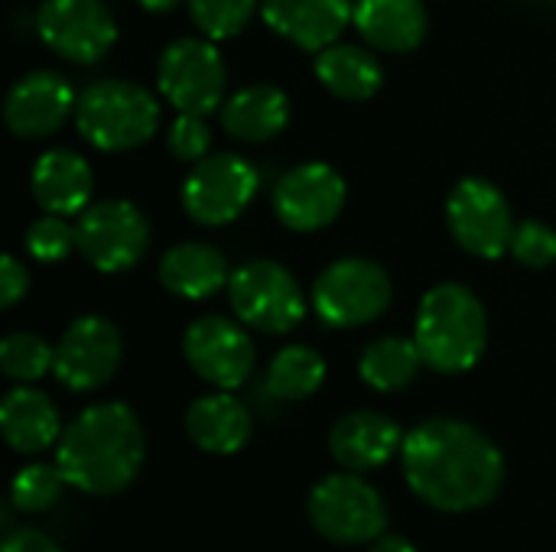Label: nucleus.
Here are the masks:
<instances>
[{
  "label": "nucleus",
  "instance_id": "nucleus-1",
  "mask_svg": "<svg viewBox=\"0 0 556 552\" xmlns=\"http://www.w3.org/2000/svg\"><path fill=\"white\" fill-rule=\"evenodd\" d=\"M410 491L443 514H469L492 504L505 485L502 449L472 423L437 416L414 426L401 446Z\"/></svg>",
  "mask_w": 556,
  "mask_h": 552
},
{
  "label": "nucleus",
  "instance_id": "nucleus-2",
  "mask_svg": "<svg viewBox=\"0 0 556 552\" xmlns=\"http://www.w3.org/2000/svg\"><path fill=\"white\" fill-rule=\"evenodd\" d=\"M147 459V433L127 403L81 410L55 446V465L81 495L108 498L130 488Z\"/></svg>",
  "mask_w": 556,
  "mask_h": 552
},
{
  "label": "nucleus",
  "instance_id": "nucleus-3",
  "mask_svg": "<svg viewBox=\"0 0 556 552\" xmlns=\"http://www.w3.org/2000/svg\"><path fill=\"white\" fill-rule=\"evenodd\" d=\"M414 342L420 358L437 374L472 371L489 348V312L485 303L466 283H437L424 293Z\"/></svg>",
  "mask_w": 556,
  "mask_h": 552
},
{
  "label": "nucleus",
  "instance_id": "nucleus-4",
  "mask_svg": "<svg viewBox=\"0 0 556 552\" xmlns=\"http://www.w3.org/2000/svg\"><path fill=\"white\" fill-rule=\"evenodd\" d=\"M75 127L101 153H127L153 140L160 101L150 88L127 78H101L78 91Z\"/></svg>",
  "mask_w": 556,
  "mask_h": 552
},
{
  "label": "nucleus",
  "instance_id": "nucleus-5",
  "mask_svg": "<svg viewBox=\"0 0 556 552\" xmlns=\"http://www.w3.org/2000/svg\"><path fill=\"white\" fill-rule=\"evenodd\" d=\"M391 273L368 257L332 260L313 283V309L329 329L371 325L391 309Z\"/></svg>",
  "mask_w": 556,
  "mask_h": 552
},
{
  "label": "nucleus",
  "instance_id": "nucleus-6",
  "mask_svg": "<svg viewBox=\"0 0 556 552\" xmlns=\"http://www.w3.org/2000/svg\"><path fill=\"white\" fill-rule=\"evenodd\" d=\"M228 303L248 329L261 335L293 332L306 312L309 299L300 280L277 260H248L231 273Z\"/></svg>",
  "mask_w": 556,
  "mask_h": 552
},
{
  "label": "nucleus",
  "instance_id": "nucleus-7",
  "mask_svg": "<svg viewBox=\"0 0 556 552\" xmlns=\"http://www.w3.org/2000/svg\"><path fill=\"white\" fill-rule=\"evenodd\" d=\"M156 88L179 114L222 111L228 91V65L208 36L173 39L156 62Z\"/></svg>",
  "mask_w": 556,
  "mask_h": 552
},
{
  "label": "nucleus",
  "instance_id": "nucleus-8",
  "mask_svg": "<svg viewBox=\"0 0 556 552\" xmlns=\"http://www.w3.org/2000/svg\"><path fill=\"white\" fill-rule=\"evenodd\" d=\"M446 228L466 254L479 260H498L511 254L518 221L508 195L492 179L466 176L446 198Z\"/></svg>",
  "mask_w": 556,
  "mask_h": 552
},
{
  "label": "nucleus",
  "instance_id": "nucleus-9",
  "mask_svg": "<svg viewBox=\"0 0 556 552\" xmlns=\"http://www.w3.org/2000/svg\"><path fill=\"white\" fill-rule=\"evenodd\" d=\"M257 189H261V172L248 156L215 153L189 169L179 198L195 224L225 228L251 208Z\"/></svg>",
  "mask_w": 556,
  "mask_h": 552
},
{
  "label": "nucleus",
  "instance_id": "nucleus-10",
  "mask_svg": "<svg viewBox=\"0 0 556 552\" xmlns=\"http://www.w3.org/2000/svg\"><path fill=\"white\" fill-rule=\"evenodd\" d=\"M306 514L319 537H326L329 543H342V547L375 543L378 537L388 534L384 498L355 472L323 478L309 495Z\"/></svg>",
  "mask_w": 556,
  "mask_h": 552
},
{
  "label": "nucleus",
  "instance_id": "nucleus-11",
  "mask_svg": "<svg viewBox=\"0 0 556 552\" xmlns=\"http://www.w3.org/2000/svg\"><path fill=\"white\" fill-rule=\"evenodd\" d=\"M153 231L147 215L127 198L91 202L78 215V254L98 273L134 270L150 251Z\"/></svg>",
  "mask_w": 556,
  "mask_h": 552
},
{
  "label": "nucleus",
  "instance_id": "nucleus-12",
  "mask_svg": "<svg viewBox=\"0 0 556 552\" xmlns=\"http://www.w3.org/2000/svg\"><path fill=\"white\" fill-rule=\"evenodd\" d=\"M182 358L195 377L215 390H238L257 364V348L244 322L228 316H199L182 332Z\"/></svg>",
  "mask_w": 556,
  "mask_h": 552
},
{
  "label": "nucleus",
  "instance_id": "nucleus-13",
  "mask_svg": "<svg viewBox=\"0 0 556 552\" xmlns=\"http://www.w3.org/2000/svg\"><path fill=\"white\" fill-rule=\"evenodd\" d=\"M36 33L59 59L94 65L114 49L117 20L104 0H42Z\"/></svg>",
  "mask_w": 556,
  "mask_h": 552
},
{
  "label": "nucleus",
  "instance_id": "nucleus-14",
  "mask_svg": "<svg viewBox=\"0 0 556 552\" xmlns=\"http://www.w3.org/2000/svg\"><path fill=\"white\" fill-rule=\"evenodd\" d=\"M124 361L121 329L104 316H78L55 342V381L72 394L101 390Z\"/></svg>",
  "mask_w": 556,
  "mask_h": 552
},
{
  "label": "nucleus",
  "instance_id": "nucleus-15",
  "mask_svg": "<svg viewBox=\"0 0 556 552\" xmlns=\"http://www.w3.org/2000/svg\"><path fill=\"white\" fill-rule=\"evenodd\" d=\"M345 198H349V185L342 172L319 159L287 169L270 195L277 221L296 234H313L329 228L342 215Z\"/></svg>",
  "mask_w": 556,
  "mask_h": 552
},
{
  "label": "nucleus",
  "instance_id": "nucleus-16",
  "mask_svg": "<svg viewBox=\"0 0 556 552\" xmlns=\"http://www.w3.org/2000/svg\"><path fill=\"white\" fill-rule=\"evenodd\" d=\"M78 94L59 72L36 68L16 78L3 98V124L20 140H42L75 117Z\"/></svg>",
  "mask_w": 556,
  "mask_h": 552
},
{
  "label": "nucleus",
  "instance_id": "nucleus-17",
  "mask_svg": "<svg viewBox=\"0 0 556 552\" xmlns=\"http://www.w3.org/2000/svg\"><path fill=\"white\" fill-rule=\"evenodd\" d=\"M352 13L355 0H261L264 23L303 52H319L339 42Z\"/></svg>",
  "mask_w": 556,
  "mask_h": 552
},
{
  "label": "nucleus",
  "instance_id": "nucleus-18",
  "mask_svg": "<svg viewBox=\"0 0 556 552\" xmlns=\"http://www.w3.org/2000/svg\"><path fill=\"white\" fill-rule=\"evenodd\" d=\"M33 202L49 215H81L94 195V172L88 159L68 146L46 150L29 169Z\"/></svg>",
  "mask_w": 556,
  "mask_h": 552
},
{
  "label": "nucleus",
  "instance_id": "nucleus-19",
  "mask_svg": "<svg viewBox=\"0 0 556 552\" xmlns=\"http://www.w3.org/2000/svg\"><path fill=\"white\" fill-rule=\"evenodd\" d=\"M404 433L381 410H352L329 433L332 459L349 472H371L401 452Z\"/></svg>",
  "mask_w": 556,
  "mask_h": 552
},
{
  "label": "nucleus",
  "instance_id": "nucleus-20",
  "mask_svg": "<svg viewBox=\"0 0 556 552\" xmlns=\"http://www.w3.org/2000/svg\"><path fill=\"white\" fill-rule=\"evenodd\" d=\"M156 277L169 296L202 303V299H212L215 293L228 290L231 267H228V257L215 244L182 241V244H173L160 257Z\"/></svg>",
  "mask_w": 556,
  "mask_h": 552
},
{
  "label": "nucleus",
  "instance_id": "nucleus-21",
  "mask_svg": "<svg viewBox=\"0 0 556 552\" xmlns=\"http://www.w3.org/2000/svg\"><path fill=\"white\" fill-rule=\"evenodd\" d=\"M352 23L365 46L388 55L414 52L430 33V13L424 0H355Z\"/></svg>",
  "mask_w": 556,
  "mask_h": 552
},
{
  "label": "nucleus",
  "instance_id": "nucleus-22",
  "mask_svg": "<svg viewBox=\"0 0 556 552\" xmlns=\"http://www.w3.org/2000/svg\"><path fill=\"white\" fill-rule=\"evenodd\" d=\"M251 433H254V416L231 390L205 394L192 400L186 410V436L192 439L195 449L208 455L241 452Z\"/></svg>",
  "mask_w": 556,
  "mask_h": 552
},
{
  "label": "nucleus",
  "instance_id": "nucleus-23",
  "mask_svg": "<svg viewBox=\"0 0 556 552\" xmlns=\"http://www.w3.org/2000/svg\"><path fill=\"white\" fill-rule=\"evenodd\" d=\"M0 433L7 446L20 455H39L62 439L59 410L49 394L36 387H13L0 403Z\"/></svg>",
  "mask_w": 556,
  "mask_h": 552
},
{
  "label": "nucleus",
  "instance_id": "nucleus-24",
  "mask_svg": "<svg viewBox=\"0 0 556 552\" xmlns=\"http://www.w3.org/2000/svg\"><path fill=\"white\" fill-rule=\"evenodd\" d=\"M290 124V98L277 85H244L222 104V127L238 143H267Z\"/></svg>",
  "mask_w": 556,
  "mask_h": 552
},
{
  "label": "nucleus",
  "instance_id": "nucleus-25",
  "mask_svg": "<svg viewBox=\"0 0 556 552\" xmlns=\"http://www.w3.org/2000/svg\"><path fill=\"white\" fill-rule=\"evenodd\" d=\"M313 72L319 85L339 101H368L384 85V65L371 46L332 42L316 52Z\"/></svg>",
  "mask_w": 556,
  "mask_h": 552
},
{
  "label": "nucleus",
  "instance_id": "nucleus-26",
  "mask_svg": "<svg viewBox=\"0 0 556 552\" xmlns=\"http://www.w3.org/2000/svg\"><path fill=\"white\" fill-rule=\"evenodd\" d=\"M424 358H420V348L414 338H401V335H384V338H375L362 358H358V374L362 381L378 390V394H397V390H407L417 374H420Z\"/></svg>",
  "mask_w": 556,
  "mask_h": 552
},
{
  "label": "nucleus",
  "instance_id": "nucleus-27",
  "mask_svg": "<svg viewBox=\"0 0 556 552\" xmlns=\"http://www.w3.org/2000/svg\"><path fill=\"white\" fill-rule=\"evenodd\" d=\"M264 384L277 400H306L326 384V361L316 348L287 345L274 355Z\"/></svg>",
  "mask_w": 556,
  "mask_h": 552
},
{
  "label": "nucleus",
  "instance_id": "nucleus-28",
  "mask_svg": "<svg viewBox=\"0 0 556 552\" xmlns=\"http://www.w3.org/2000/svg\"><path fill=\"white\" fill-rule=\"evenodd\" d=\"M55 364V348L36 332H10L0 342V371L16 384L46 377Z\"/></svg>",
  "mask_w": 556,
  "mask_h": 552
},
{
  "label": "nucleus",
  "instance_id": "nucleus-29",
  "mask_svg": "<svg viewBox=\"0 0 556 552\" xmlns=\"http://www.w3.org/2000/svg\"><path fill=\"white\" fill-rule=\"evenodd\" d=\"M189 20L208 39H235L261 10V0H186Z\"/></svg>",
  "mask_w": 556,
  "mask_h": 552
},
{
  "label": "nucleus",
  "instance_id": "nucleus-30",
  "mask_svg": "<svg viewBox=\"0 0 556 552\" xmlns=\"http://www.w3.org/2000/svg\"><path fill=\"white\" fill-rule=\"evenodd\" d=\"M23 247L39 264H62L78 251V224H72L65 215H39L26 224Z\"/></svg>",
  "mask_w": 556,
  "mask_h": 552
},
{
  "label": "nucleus",
  "instance_id": "nucleus-31",
  "mask_svg": "<svg viewBox=\"0 0 556 552\" xmlns=\"http://www.w3.org/2000/svg\"><path fill=\"white\" fill-rule=\"evenodd\" d=\"M65 475L59 465H46V462H33L26 468L16 472L13 485H10V501L16 511H26V514H39L46 508H52L62 491H65Z\"/></svg>",
  "mask_w": 556,
  "mask_h": 552
},
{
  "label": "nucleus",
  "instance_id": "nucleus-32",
  "mask_svg": "<svg viewBox=\"0 0 556 552\" xmlns=\"http://www.w3.org/2000/svg\"><path fill=\"white\" fill-rule=\"evenodd\" d=\"M511 257L528 270H547L556 264V231L551 224L528 218L515 228Z\"/></svg>",
  "mask_w": 556,
  "mask_h": 552
},
{
  "label": "nucleus",
  "instance_id": "nucleus-33",
  "mask_svg": "<svg viewBox=\"0 0 556 552\" xmlns=\"http://www.w3.org/2000/svg\"><path fill=\"white\" fill-rule=\"evenodd\" d=\"M166 150L173 153V159L189 163V166L205 159L212 150L208 120L202 114H176V120L169 124V133H166Z\"/></svg>",
  "mask_w": 556,
  "mask_h": 552
},
{
  "label": "nucleus",
  "instance_id": "nucleus-34",
  "mask_svg": "<svg viewBox=\"0 0 556 552\" xmlns=\"http://www.w3.org/2000/svg\"><path fill=\"white\" fill-rule=\"evenodd\" d=\"M29 293V270L20 257L7 254L0 260V306L13 309Z\"/></svg>",
  "mask_w": 556,
  "mask_h": 552
},
{
  "label": "nucleus",
  "instance_id": "nucleus-35",
  "mask_svg": "<svg viewBox=\"0 0 556 552\" xmlns=\"http://www.w3.org/2000/svg\"><path fill=\"white\" fill-rule=\"evenodd\" d=\"M0 552H62V550H59V543H55L52 537H46V534H39V530H20V534H13V537H7V540H3V550Z\"/></svg>",
  "mask_w": 556,
  "mask_h": 552
},
{
  "label": "nucleus",
  "instance_id": "nucleus-36",
  "mask_svg": "<svg viewBox=\"0 0 556 552\" xmlns=\"http://www.w3.org/2000/svg\"><path fill=\"white\" fill-rule=\"evenodd\" d=\"M368 552H417V547H414L410 540H404V537L384 534V537H378V540L371 543V550Z\"/></svg>",
  "mask_w": 556,
  "mask_h": 552
},
{
  "label": "nucleus",
  "instance_id": "nucleus-37",
  "mask_svg": "<svg viewBox=\"0 0 556 552\" xmlns=\"http://www.w3.org/2000/svg\"><path fill=\"white\" fill-rule=\"evenodd\" d=\"M147 13H173L182 0H137Z\"/></svg>",
  "mask_w": 556,
  "mask_h": 552
}]
</instances>
